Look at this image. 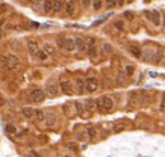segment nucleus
I'll use <instances>...</instances> for the list:
<instances>
[{
    "instance_id": "obj_1",
    "label": "nucleus",
    "mask_w": 165,
    "mask_h": 157,
    "mask_svg": "<svg viewBox=\"0 0 165 157\" xmlns=\"http://www.w3.org/2000/svg\"><path fill=\"white\" fill-rule=\"evenodd\" d=\"M95 107H97V110L100 113H109V112L114 110L115 103H114V100L109 95H102L100 98L95 100Z\"/></svg>"
},
{
    "instance_id": "obj_2",
    "label": "nucleus",
    "mask_w": 165,
    "mask_h": 157,
    "mask_svg": "<svg viewBox=\"0 0 165 157\" xmlns=\"http://www.w3.org/2000/svg\"><path fill=\"white\" fill-rule=\"evenodd\" d=\"M0 61H2V65L6 67V70H9V71H17L20 68V59L17 55H11V53L3 55L0 58Z\"/></svg>"
},
{
    "instance_id": "obj_3",
    "label": "nucleus",
    "mask_w": 165,
    "mask_h": 157,
    "mask_svg": "<svg viewBox=\"0 0 165 157\" xmlns=\"http://www.w3.org/2000/svg\"><path fill=\"white\" fill-rule=\"evenodd\" d=\"M58 46L67 52H74L76 50V41L73 38H62L58 41Z\"/></svg>"
},
{
    "instance_id": "obj_4",
    "label": "nucleus",
    "mask_w": 165,
    "mask_h": 157,
    "mask_svg": "<svg viewBox=\"0 0 165 157\" xmlns=\"http://www.w3.org/2000/svg\"><path fill=\"white\" fill-rule=\"evenodd\" d=\"M59 89L67 94V95H71L74 92V83H71L68 79H61L59 80Z\"/></svg>"
},
{
    "instance_id": "obj_5",
    "label": "nucleus",
    "mask_w": 165,
    "mask_h": 157,
    "mask_svg": "<svg viewBox=\"0 0 165 157\" xmlns=\"http://www.w3.org/2000/svg\"><path fill=\"white\" fill-rule=\"evenodd\" d=\"M127 103H129L127 109H133V107H136L138 104H141V95H139V92H138V91H130V92H129V100H127Z\"/></svg>"
},
{
    "instance_id": "obj_6",
    "label": "nucleus",
    "mask_w": 165,
    "mask_h": 157,
    "mask_svg": "<svg viewBox=\"0 0 165 157\" xmlns=\"http://www.w3.org/2000/svg\"><path fill=\"white\" fill-rule=\"evenodd\" d=\"M29 98H31L32 103H41L46 98V91H43V89H32L31 94H29Z\"/></svg>"
},
{
    "instance_id": "obj_7",
    "label": "nucleus",
    "mask_w": 165,
    "mask_h": 157,
    "mask_svg": "<svg viewBox=\"0 0 165 157\" xmlns=\"http://www.w3.org/2000/svg\"><path fill=\"white\" fill-rule=\"evenodd\" d=\"M85 88L88 92H95L99 89V79L97 77H88L85 79Z\"/></svg>"
},
{
    "instance_id": "obj_8",
    "label": "nucleus",
    "mask_w": 165,
    "mask_h": 157,
    "mask_svg": "<svg viewBox=\"0 0 165 157\" xmlns=\"http://www.w3.org/2000/svg\"><path fill=\"white\" fill-rule=\"evenodd\" d=\"M58 94H59V88L55 85V83H47V86H46V95L49 97V98H55V97H58Z\"/></svg>"
},
{
    "instance_id": "obj_9",
    "label": "nucleus",
    "mask_w": 165,
    "mask_h": 157,
    "mask_svg": "<svg viewBox=\"0 0 165 157\" xmlns=\"http://www.w3.org/2000/svg\"><path fill=\"white\" fill-rule=\"evenodd\" d=\"M74 110H76V115H79L80 118H88L89 116L88 110L85 109V104L80 103V101H76L74 103Z\"/></svg>"
},
{
    "instance_id": "obj_10",
    "label": "nucleus",
    "mask_w": 165,
    "mask_h": 157,
    "mask_svg": "<svg viewBox=\"0 0 165 157\" xmlns=\"http://www.w3.org/2000/svg\"><path fill=\"white\" fill-rule=\"evenodd\" d=\"M145 15L148 17V20L154 24V26H159L160 24V15L157 11H145Z\"/></svg>"
},
{
    "instance_id": "obj_11",
    "label": "nucleus",
    "mask_w": 165,
    "mask_h": 157,
    "mask_svg": "<svg viewBox=\"0 0 165 157\" xmlns=\"http://www.w3.org/2000/svg\"><path fill=\"white\" fill-rule=\"evenodd\" d=\"M86 91V88H85V80H82V79H76L74 80V92H77V94H83Z\"/></svg>"
},
{
    "instance_id": "obj_12",
    "label": "nucleus",
    "mask_w": 165,
    "mask_h": 157,
    "mask_svg": "<svg viewBox=\"0 0 165 157\" xmlns=\"http://www.w3.org/2000/svg\"><path fill=\"white\" fill-rule=\"evenodd\" d=\"M65 8V0H53V12H62Z\"/></svg>"
},
{
    "instance_id": "obj_13",
    "label": "nucleus",
    "mask_w": 165,
    "mask_h": 157,
    "mask_svg": "<svg viewBox=\"0 0 165 157\" xmlns=\"http://www.w3.org/2000/svg\"><path fill=\"white\" fill-rule=\"evenodd\" d=\"M74 41H76V50H77V52H85V50L88 49L86 41H85L83 38L77 36V38H74Z\"/></svg>"
},
{
    "instance_id": "obj_14",
    "label": "nucleus",
    "mask_w": 165,
    "mask_h": 157,
    "mask_svg": "<svg viewBox=\"0 0 165 157\" xmlns=\"http://www.w3.org/2000/svg\"><path fill=\"white\" fill-rule=\"evenodd\" d=\"M46 125L47 127H55L56 125V122H58V119H56V115L55 113H46Z\"/></svg>"
},
{
    "instance_id": "obj_15",
    "label": "nucleus",
    "mask_w": 165,
    "mask_h": 157,
    "mask_svg": "<svg viewBox=\"0 0 165 157\" xmlns=\"http://www.w3.org/2000/svg\"><path fill=\"white\" fill-rule=\"evenodd\" d=\"M44 52L49 55V58H55L56 55H58V52H56V47L55 46H52V44H44Z\"/></svg>"
},
{
    "instance_id": "obj_16",
    "label": "nucleus",
    "mask_w": 165,
    "mask_h": 157,
    "mask_svg": "<svg viewBox=\"0 0 165 157\" xmlns=\"http://www.w3.org/2000/svg\"><path fill=\"white\" fill-rule=\"evenodd\" d=\"M21 115L26 119H32V118H35V110L32 107H23L21 109Z\"/></svg>"
},
{
    "instance_id": "obj_17",
    "label": "nucleus",
    "mask_w": 165,
    "mask_h": 157,
    "mask_svg": "<svg viewBox=\"0 0 165 157\" xmlns=\"http://www.w3.org/2000/svg\"><path fill=\"white\" fill-rule=\"evenodd\" d=\"M83 104H85V109L88 110V113L91 115L94 110H97V107H95V100H86V101H83Z\"/></svg>"
},
{
    "instance_id": "obj_18",
    "label": "nucleus",
    "mask_w": 165,
    "mask_h": 157,
    "mask_svg": "<svg viewBox=\"0 0 165 157\" xmlns=\"http://www.w3.org/2000/svg\"><path fill=\"white\" fill-rule=\"evenodd\" d=\"M139 95H141V104H147L151 100V94L148 91H139Z\"/></svg>"
},
{
    "instance_id": "obj_19",
    "label": "nucleus",
    "mask_w": 165,
    "mask_h": 157,
    "mask_svg": "<svg viewBox=\"0 0 165 157\" xmlns=\"http://www.w3.org/2000/svg\"><path fill=\"white\" fill-rule=\"evenodd\" d=\"M43 11L46 12V14H50L52 11H53V0H44L43 2Z\"/></svg>"
},
{
    "instance_id": "obj_20",
    "label": "nucleus",
    "mask_w": 165,
    "mask_h": 157,
    "mask_svg": "<svg viewBox=\"0 0 165 157\" xmlns=\"http://www.w3.org/2000/svg\"><path fill=\"white\" fill-rule=\"evenodd\" d=\"M38 50H40L38 49V42H35V41H29L28 42V52H29V55H35Z\"/></svg>"
},
{
    "instance_id": "obj_21",
    "label": "nucleus",
    "mask_w": 165,
    "mask_h": 157,
    "mask_svg": "<svg viewBox=\"0 0 165 157\" xmlns=\"http://www.w3.org/2000/svg\"><path fill=\"white\" fill-rule=\"evenodd\" d=\"M65 12H67L68 15H74V12H76V2H74V0H71V2L67 3Z\"/></svg>"
},
{
    "instance_id": "obj_22",
    "label": "nucleus",
    "mask_w": 165,
    "mask_h": 157,
    "mask_svg": "<svg viewBox=\"0 0 165 157\" xmlns=\"http://www.w3.org/2000/svg\"><path fill=\"white\" fill-rule=\"evenodd\" d=\"M129 50H130V53H132V56L133 58H142V52H141V49L139 47H136V46H130L129 47Z\"/></svg>"
},
{
    "instance_id": "obj_23",
    "label": "nucleus",
    "mask_w": 165,
    "mask_h": 157,
    "mask_svg": "<svg viewBox=\"0 0 165 157\" xmlns=\"http://www.w3.org/2000/svg\"><path fill=\"white\" fill-rule=\"evenodd\" d=\"M35 119L38 122H44L46 121V112L41 109H35Z\"/></svg>"
},
{
    "instance_id": "obj_24",
    "label": "nucleus",
    "mask_w": 165,
    "mask_h": 157,
    "mask_svg": "<svg viewBox=\"0 0 165 157\" xmlns=\"http://www.w3.org/2000/svg\"><path fill=\"white\" fill-rule=\"evenodd\" d=\"M112 53V46L109 44V42H103L102 44V55H111Z\"/></svg>"
},
{
    "instance_id": "obj_25",
    "label": "nucleus",
    "mask_w": 165,
    "mask_h": 157,
    "mask_svg": "<svg viewBox=\"0 0 165 157\" xmlns=\"http://www.w3.org/2000/svg\"><path fill=\"white\" fill-rule=\"evenodd\" d=\"M97 55H99V50H97V47H95V46L88 47V56H89L91 59H95V58H97Z\"/></svg>"
},
{
    "instance_id": "obj_26",
    "label": "nucleus",
    "mask_w": 165,
    "mask_h": 157,
    "mask_svg": "<svg viewBox=\"0 0 165 157\" xmlns=\"http://www.w3.org/2000/svg\"><path fill=\"white\" fill-rule=\"evenodd\" d=\"M35 56H37V59H40V61H43V62L49 59V55L44 52V49H43V50H38V52L35 53Z\"/></svg>"
},
{
    "instance_id": "obj_27",
    "label": "nucleus",
    "mask_w": 165,
    "mask_h": 157,
    "mask_svg": "<svg viewBox=\"0 0 165 157\" xmlns=\"http://www.w3.org/2000/svg\"><path fill=\"white\" fill-rule=\"evenodd\" d=\"M163 56H165V55H163L160 50H157V52L154 53V56H153V59H151V61H153L154 64H159V62H162V61H163Z\"/></svg>"
},
{
    "instance_id": "obj_28",
    "label": "nucleus",
    "mask_w": 165,
    "mask_h": 157,
    "mask_svg": "<svg viewBox=\"0 0 165 157\" xmlns=\"http://www.w3.org/2000/svg\"><path fill=\"white\" fill-rule=\"evenodd\" d=\"M126 122H117L115 125H114V133H120V131H123L124 128H126Z\"/></svg>"
},
{
    "instance_id": "obj_29",
    "label": "nucleus",
    "mask_w": 165,
    "mask_h": 157,
    "mask_svg": "<svg viewBox=\"0 0 165 157\" xmlns=\"http://www.w3.org/2000/svg\"><path fill=\"white\" fill-rule=\"evenodd\" d=\"M5 131H6L8 134H17V127H15L14 124H8V125L5 127Z\"/></svg>"
},
{
    "instance_id": "obj_30",
    "label": "nucleus",
    "mask_w": 165,
    "mask_h": 157,
    "mask_svg": "<svg viewBox=\"0 0 165 157\" xmlns=\"http://www.w3.org/2000/svg\"><path fill=\"white\" fill-rule=\"evenodd\" d=\"M86 133H88L89 139H94V137L97 136V130H95V127H88V128H86Z\"/></svg>"
},
{
    "instance_id": "obj_31",
    "label": "nucleus",
    "mask_w": 165,
    "mask_h": 157,
    "mask_svg": "<svg viewBox=\"0 0 165 157\" xmlns=\"http://www.w3.org/2000/svg\"><path fill=\"white\" fill-rule=\"evenodd\" d=\"M102 6H103V2H102V0H94V2H92V8H94V11L102 9Z\"/></svg>"
},
{
    "instance_id": "obj_32",
    "label": "nucleus",
    "mask_w": 165,
    "mask_h": 157,
    "mask_svg": "<svg viewBox=\"0 0 165 157\" xmlns=\"http://www.w3.org/2000/svg\"><path fill=\"white\" fill-rule=\"evenodd\" d=\"M151 53H153V50H151V49H147V50L144 52V55H145V56H144V61H150V59H153V55H151Z\"/></svg>"
},
{
    "instance_id": "obj_33",
    "label": "nucleus",
    "mask_w": 165,
    "mask_h": 157,
    "mask_svg": "<svg viewBox=\"0 0 165 157\" xmlns=\"http://www.w3.org/2000/svg\"><path fill=\"white\" fill-rule=\"evenodd\" d=\"M65 146H67V148H70V149H73V151H77V149H79L77 143H74V142H67V143H65Z\"/></svg>"
},
{
    "instance_id": "obj_34",
    "label": "nucleus",
    "mask_w": 165,
    "mask_h": 157,
    "mask_svg": "<svg viewBox=\"0 0 165 157\" xmlns=\"http://www.w3.org/2000/svg\"><path fill=\"white\" fill-rule=\"evenodd\" d=\"M28 157H41V154L37 149H29L28 151Z\"/></svg>"
},
{
    "instance_id": "obj_35",
    "label": "nucleus",
    "mask_w": 165,
    "mask_h": 157,
    "mask_svg": "<svg viewBox=\"0 0 165 157\" xmlns=\"http://www.w3.org/2000/svg\"><path fill=\"white\" fill-rule=\"evenodd\" d=\"M115 6H118L117 5V0H106V8H115Z\"/></svg>"
},
{
    "instance_id": "obj_36",
    "label": "nucleus",
    "mask_w": 165,
    "mask_h": 157,
    "mask_svg": "<svg viewBox=\"0 0 165 157\" xmlns=\"http://www.w3.org/2000/svg\"><path fill=\"white\" fill-rule=\"evenodd\" d=\"M77 139L79 140H86V139H89V136H88L86 131H83V133H77Z\"/></svg>"
},
{
    "instance_id": "obj_37",
    "label": "nucleus",
    "mask_w": 165,
    "mask_h": 157,
    "mask_svg": "<svg viewBox=\"0 0 165 157\" xmlns=\"http://www.w3.org/2000/svg\"><path fill=\"white\" fill-rule=\"evenodd\" d=\"M123 83H124V76H123V74H118V76H117V85L121 86Z\"/></svg>"
},
{
    "instance_id": "obj_38",
    "label": "nucleus",
    "mask_w": 165,
    "mask_h": 157,
    "mask_svg": "<svg viewBox=\"0 0 165 157\" xmlns=\"http://www.w3.org/2000/svg\"><path fill=\"white\" fill-rule=\"evenodd\" d=\"M85 41H86V46H88V47H91V46H94V42H95V39H94L92 36H88V38L85 39Z\"/></svg>"
},
{
    "instance_id": "obj_39",
    "label": "nucleus",
    "mask_w": 165,
    "mask_h": 157,
    "mask_svg": "<svg viewBox=\"0 0 165 157\" xmlns=\"http://www.w3.org/2000/svg\"><path fill=\"white\" fill-rule=\"evenodd\" d=\"M114 26H115L118 30H124V24H123L121 21H115V23H114Z\"/></svg>"
},
{
    "instance_id": "obj_40",
    "label": "nucleus",
    "mask_w": 165,
    "mask_h": 157,
    "mask_svg": "<svg viewBox=\"0 0 165 157\" xmlns=\"http://www.w3.org/2000/svg\"><path fill=\"white\" fill-rule=\"evenodd\" d=\"M124 18H127V20H133V12L126 11V12H124Z\"/></svg>"
},
{
    "instance_id": "obj_41",
    "label": "nucleus",
    "mask_w": 165,
    "mask_h": 157,
    "mask_svg": "<svg viewBox=\"0 0 165 157\" xmlns=\"http://www.w3.org/2000/svg\"><path fill=\"white\" fill-rule=\"evenodd\" d=\"M28 3H31V5H37V6H40L41 5V0H26Z\"/></svg>"
},
{
    "instance_id": "obj_42",
    "label": "nucleus",
    "mask_w": 165,
    "mask_h": 157,
    "mask_svg": "<svg viewBox=\"0 0 165 157\" xmlns=\"http://www.w3.org/2000/svg\"><path fill=\"white\" fill-rule=\"evenodd\" d=\"M132 73H133V67H132V65H127V68H126V74L130 76Z\"/></svg>"
},
{
    "instance_id": "obj_43",
    "label": "nucleus",
    "mask_w": 165,
    "mask_h": 157,
    "mask_svg": "<svg viewBox=\"0 0 165 157\" xmlns=\"http://www.w3.org/2000/svg\"><path fill=\"white\" fill-rule=\"evenodd\" d=\"M160 109H165V94H162V98H160Z\"/></svg>"
},
{
    "instance_id": "obj_44",
    "label": "nucleus",
    "mask_w": 165,
    "mask_h": 157,
    "mask_svg": "<svg viewBox=\"0 0 165 157\" xmlns=\"http://www.w3.org/2000/svg\"><path fill=\"white\" fill-rule=\"evenodd\" d=\"M5 104H6V103H5V98H3L2 95H0V107H3Z\"/></svg>"
},
{
    "instance_id": "obj_45",
    "label": "nucleus",
    "mask_w": 165,
    "mask_h": 157,
    "mask_svg": "<svg viewBox=\"0 0 165 157\" xmlns=\"http://www.w3.org/2000/svg\"><path fill=\"white\" fill-rule=\"evenodd\" d=\"M5 23H6V21H5V18H0V29H2V27L5 26Z\"/></svg>"
},
{
    "instance_id": "obj_46",
    "label": "nucleus",
    "mask_w": 165,
    "mask_h": 157,
    "mask_svg": "<svg viewBox=\"0 0 165 157\" xmlns=\"http://www.w3.org/2000/svg\"><path fill=\"white\" fill-rule=\"evenodd\" d=\"M82 3H83L85 6H89V3H91V0H82Z\"/></svg>"
},
{
    "instance_id": "obj_47",
    "label": "nucleus",
    "mask_w": 165,
    "mask_h": 157,
    "mask_svg": "<svg viewBox=\"0 0 165 157\" xmlns=\"http://www.w3.org/2000/svg\"><path fill=\"white\" fill-rule=\"evenodd\" d=\"M6 11V8H5V5H0V12H5Z\"/></svg>"
},
{
    "instance_id": "obj_48",
    "label": "nucleus",
    "mask_w": 165,
    "mask_h": 157,
    "mask_svg": "<svg viewBox=\"0 0 165 157\" xmlns=\"http://www.w3.org/2000/svg\"><path fill=\"white\" fill-rule=\"evenodd\" d=\"M123 3H124V0H117V5H118V6H121Z\"/></svg>"
},
{
    "instance_id": "obj_49",
    "label": "nucleus",
    "mask_w": 165,
    "mask_h": 157,
    "mask_svg": "<svg viewBox=\"0 0 165 157\" xmlns=\"http://www.w3.org/2000/svg\"><path fill=\"white\" fill-rule=\"evenodd\" d=\"M62 157H71V155H68V154H64V155H62Z\"/></svg>"
},
{
    "instance_id": "obj_50",
    "label": "nucleus",
    "mask_w": 165,
    "mask_h": 157,
    "mask_svg": "<svg viewBox=\"0 0 165 157\" xmlns=\"http://www.w3.org/2000/svg\"><path fill=\"white\" fill-rule=\"evenodd\" d=\"M162 64H163V65H165V56H163V61H162Z\"/></svg>"
},
{
    "instance_id": "obj_51",
    "label": "nucleus",
    "mask_w": 165,
    "mask_h": 157,
    "mask_svg": "<svg viewBox=\"0 0 165 157\" xmlns=\"http://www.w3.org/2000/svg\"><path fill=\"white\" fill-rule=\"evenodd\" d=\"M0 64H2V61H0Z\"/></svg>"
}]
</instances>
